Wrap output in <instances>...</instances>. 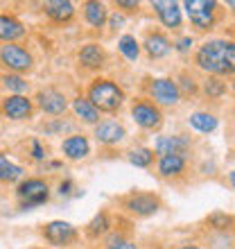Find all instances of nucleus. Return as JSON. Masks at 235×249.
<instances>
[{"mask_svg":"<svg viewBox=\"0 0 235 249\" xmlns=\"http://www.w3.org/2000/svg\"><path fill=\"white\" fill-rule=\"evenodd\" d=\"M197 66L210 75H235V43L226 39L206 41L197 50Z\"/></svg>","mask_w":235,"mask_h":249,"instance_id":"nucleus-1","label":"nucleus"},{"mask_svg":"<svg viewBox=\"0 0 235 249\" xmlns=\"http://www.w3.org/2000/svg\"><path fill=\"white\" fill-rule=\"evenodd\" d=\"M88 102L98 111L113 113L124 105V91L111 79H95L88 86Z\"/></svg>","mask_w":235,"mask_h":249,"instance_id":"nucleus-2","label":"nucleus"},{"mask_svg":"<svg viewBox=\"0 0 235 249\" xmlns=\"http://www.w3.org/2000/svg\"><path fill=\"white\" fill-rule=\"evenodd\" d=\"M16 197H18L23 211L36 209V206H41V204H46L50 199V186H48V181H43L39 177L25 179L16 188Z\"/></svg>","mask_w":235,"mask_h":249,"instance_id":"nucleus-3","label":"nucleus"},{"mask_svg":"<svg viewBox=\"0 0 235 249\" xmlns=\"http://www.w3.org/2000/svg\"><path fill=\"white\" fill-rule=\"evenodd\" d=\"M0 64L5 66L9 72H14V75L30 72L34 68L32 54L27 53L23 46H18V43H5V46H0Z\"/></svg>","mask_w":235,"mask_h":249,"instance_id":"nucleus-4","label":"nucleus"},{"mask_svg":"<svg viewBox=\"0 0 235 249\" xmlns=\"http://www.w3.org/2000/svg\"><path fill=\"white\" fill-rule=\"evenodd\" d=\"M183 7L188 12L190 23L197 30H210L215 25L217 2H213V0H188V2H183Z\"/></svg>","mask_w":235,"mask_h":249,"instance_id":"nucleus-5","label":"nucleus"},{"mask_svg":"<svg viewBox=\"0 0 235 249\" xmlns=\"http://www.w3.org/2000/svg\"><path fill=\"white\" fill-rule=\"evenodd\" d=\"M131 118L136 120V124L143 127V129H158L163 124V113L150 100H134V105H131Z\"/></svg>","mask_w":235,"mask_h":249,"instance_id":"nucleus-6","label":"nucleus"},{"mask_svg":"<svg viewBox=\"0 0 235 249\" xmlns=\"http://www.w3.org/2000/svg\"><path fill=\"white\" fill-rule=\"evenodd\" d=\"M43 238L54 247H68L77 240V229L70 222L64 220H52L43 227Z\"/></svg>","mask_w":235,"mask_h":249,"instance_id":"nucleus-7","label":"nucleus"},{"mask_svg":"<svg viewBox=\"0 0 235 249\" xmlns=\"http://www.w3.org/2000/svg\"><path fill=\"white\" fill-rule=\"evenodd\" d=\"M150 95L156 105H163V107H174V105H179V100H181V93H179L176 82H172V79H168V77L151 79Z\"/></svg>","mask_w":235,"mask_h":249,"instance_id":"nucleus-8","label":"nucleus"},{"mask_svg":"<svg viewBox=\"0 0 235 249\" xmlns=\"http://www.w3.org/2000/svg\"><path fill=\"white\" fill-rule=\"evenodd\" d=\"M122 206L134 215L145 217L161 209V199L156 195H151V193H131L129 197H124Z\"/></svg>","mask_w":235,"mask_h":249,"instance_id":"nucleus-9","label":"nucleus"},{"mask_svg":"<svg viewBox=\"0 0 235 249\" xmlns=\"http://www.w3.org/2000/svg\"><path fill=\"white\" fill-rule=\"evenodd\" d=\"M0 111L9 120H27L32 118L34 105L32 100L25 98V95H7L2 100V105H0Z\"/></svg>","mask_w":235,"mask_h":249,"instance_id":"nucleus-10","label":"nucleus"},{"mask_svg":"<svg viewBox=\"0 0 235 249\" xmlns=\"http://www.w3.org/2000/svg\"><path fill=\"white\" fill-rule=\"evenodd\" d=\"M36 105H39V109L43 113H48V116H61V113L68 109V100H66V95L61 91H57V89H43V91L36 93Z\"/></svg>","mask_w":235,"mask_h":249,"instance_id":"nucleus-11","label":"nucleus"},{"mask_svg":"<svg viewBox=\"0 0 235 249\" xmlns=\"http://www.w3.org/2000/svg\"><path fill=\"white\" fill-rule=\"evenodd\" d=\"M190 147V141L185 136H158L154 143V152L158 157H183L185 150Z\"/></svg>","mask_w":235,"mask_h":249,"instance_id":"nucleus-12","label":"nucleus"},{"mask_svg":"<svg viewBox=\"0 0 235 249\" xmlns=\"http://www.w3.org/2000/svg\"><path fill=\"white\" fill-rule=\"evenodd\" d=\"M124 136H127L124 124L116 123V120H104L95 127V138L100 145H118Z\"/></svg>","mask_w":235,"mask_h":249,"instance_id":"nucleus-13","label":"nucleus"},{"mask_svg":"<svg viewBox=\"0 0 235 249\" xmlns=\"http://www.w3.org/2000/svg\"><path fill=\"white\" fill-rule=\"evenodd\" d=\"M61 152H64L70 161H79V159H86L91 154V143H88V138L82 136V134H72V136L64 138Z\"/></svg>","mask_w":235,"mask_h":249,"instance_id":"nucleus-14","label":"nucleus"},{"mask_svg":"<svg viewBox=\"0 0 235 249\" xmlns=\"http://www.w3.org/2000/svg\"><path fill=\"white\" fill-rule=\"evenodd\" d=\"M151 7L156 9L158 18L163 23L165 27H170V30H176V27H181V9L176 2H170V0H156V2H151Z\"/></svg>","mask_w":235,"mask_h":249,"instance_id":"nucleus-15","label":"nucleus"},{"mask_svg":"<svg viewBox=\"0 0 235 249\" xmlns=\"http://www.w3.org/2000/svg\"><path fill=\"white\" fill-rule=\"evenodd\" d=\"M25 36V27L16 16L9 14H0V41L5 43H16L18 39Z\"/></svg>","mask_w":235,"mask_h":249,"instance_id":"nucleus-16","label":"nucleus"},{"mask_svg":"<svg viewBox=\"0 0 235 249\" xmlns=\"http://www.w3.org/2000/svg\"><path fill=\"white\" fill-rule=\"evenodd\" d=\"M77 57H79V64L84 66V68H88V71H98L106 61L104 48L98 46V43H86V46L79 50Z\"/></svg>","mask_w":235,"mask_h":249,"instance_id":"nucleus-17","label":"nucleus"},{"mask_svg":"<svg viewBox=\"0 0 235 249\" xmlns=\"http://www.w3.org/2000/svg\"><path fill=\"white\" fill-rule=\"evenodd\" d=\"M43 12L54 23H68L75 16V5L68 2V0H50V2L43 5Z\"/></svg>","mask_w":235,"mask_h":249,"instance_id":"nucleus-18","label":"nucleus"},{"mask_svg":"<svg viewBox=\"0 0 235 249\" xmlns=\"http://www.w3.org/2000/svg\"><path fill=\"white\" fill-rule=\"evenodd\" d=\"M143 46H145V50H147V54H150L151 59H161V57H165V54L172 50L170 39H168L163 32H150L147 36H145Z\"/></svg>","mask_w":235,"mask_h":249,"instance_id":"nucleus-19","label":"nucleus"},{"mask_svg":"<svg viewBox=\"0 0 235 249\" xmlns=\"http://www.w3.org/2000/svg\"><path fill=\"white\" fill-rule=\"evenodd\" d=\"M84 18L88 20V25L93 27H104L106 18H109V12H106V5L104 2H86L84 5Z\"/></svg>","mask_w":235,"mask_h":249,"instance_id":"nucleus-20","label":"nucleus"},{"mask_svg":"<svg viewBox=\"0 0 235 249\" xmlns=\"http://www.w3.org/2000/svg\"><path fill=\"white\" fill-rule=\"evenodd\" d=\"M185 170V159L183 157H161L158 159V175L161 177H179Z\"/></svg>","mask_w":235,"mask_h":249,"instance_id":"nucleus-21","label":"nucleus"},{"mask_svg":"<svg viewBox=\"0 0 235 249\" xmlns=\"http://www.w3.org/2000/svg\"><path fill=\"white\" fill-rule=\"evenodd\" d=\"M72 109H75V113H77V118H82L88 124H95L100 120V111L88 102V98H82V95L75 98L72 100Z\"/></svg>","mask_w":235,"mask_h":249,"instance_id":"nucleus-22","label":"nucleus"},{"mask_svg":"<svg viewBox=\"0 0 235 249\" xmlns=\"http://www.w3.org/2000/svg\"><path fill=\"white\" fill-rule=\"evenodd\" d=\"M190 127L201 134H210V131L217 129V118L213 113H203V111H197L190 116Z\"/></svg>","mask_w":235,"mask_h":249,"instance_id":"nucleus-23","label":"nucleus"},{"mask_svg":"<svg viewBox=\"0 0 235 249\" xmlns=\"http://www.w3.org/2000/svg\"><path fill=\"white\" fill-rule=\"evenodd\" d=\"M154 157L156 154L150 147H136V150H129V154H127L129 163H134L136 168H150L154 163Z\"/></svg>","mask_w":235,"mask_h":249,"instance_id":"nucleus-24","label":"nucleus"},{"mask_svg":"<svg viewBox=\"0 0 235 249\" xmlns=\"http://www.w3.org/2000/svg\"><path fill=\"white\" fill-rule=\"evenodd\" d=\"M118 48H120V53L129 61H136L138 54H140V43H138L136 36H131V34H124L122 39L118 41Z\"/></svg>","mask_w":235,"mask_h":249,"instance_id":"nucleus-25","label":"nucleus"},{"mask_svg":"<svg viewBox=\"0 0 235 249\" xmlns=\"http://www.w3.org/2000/svg\"><path fill=\"white\" fill-rule=\"evenodd\" d=\"M109 231V215H106L104 211L102 213H98V215L93 217L91 222H88V227H86V233L91 238H100L102 233H106Z\"/></svg>","mask_w":235,"mask_h":249,"instance_id":"nucleus-26","label":"nucleus"},{"mask_svg":"<svg viewBox=\"0 0 235 249\" xmlns=\"http://www.w3.org/2000/svg\"><path fill=\"white\" fill-rule=\"evenodd\" d=\"M2 86L5 89H9V91H14L16 95H23V93L27 91V82L20 75H14V72H7V75H2Z\"/></svg>","mask_w":235,"mask_h":249,"instance_id":"nucleus-27","label":"nucleus"},{"mask_svg":"<svg viewBox=\"0 0 235 249\" xmlns=\"http://www.w3.org/2000/svg\"><path fill=\"white\" fill-rule=\"evenodd\" d=\"M203 93H206L208 98L217 100V98H222L224 93H226V84H224L222 79H217V77H208L206 79V84H203Z\"/></svg>","mask_w":235,"mask_h":249,"instance_id":"nucleus-28","label":"nucleus"},{"mask_svg":"<svg viewBox=\"0 0 235 249\" xmlns=\"http://www.w3.org/2000/svg\"><path fill=\"white\" fill-rule=\"evenodd\" d=\"M179 79H181V84H176V86H179V93L183 91L185 95H195V93H197V82H195V79L190 77L188 72H183Z\"/></svg>","mask_w":235,"mask_h":249,"instance_id":"nucleus-29","label":"nucleus"},{"mask_svg":"<svg viewBox=\"0 0 235 249\" xmlns=\"http://www.w3.org/2000/svg\"><path fill=\"white\" fill-rule=\"evenodd\" d=\"M20 177H23V168L16 163H9L5 168V172H2V179H0V181H16V179H20Z\"/></svg>","mask_w":235,"mask_h":249,"instance_id":"nucleus-30","label":"nucleus"},{"mask_svg":"<svg viewBox=\"0 0 235 249\" xmlns=\"http://www.w3.org/2000/svg\"><path fill=\"white\" fill-rule=\"evenodd\" d=\"M208 224L215 227V229H226L231 224V217L226 215V213H213V215L208 217Z\"/></svg>","mask_w":235,"mask_h":249,"instance_id":"nucleus-31","label":"nucleus"},{"mask_svg":"<svg viewBox=\"0 0 235 249\" xmlns=\"http://www.w3.org/2000/svg\"><path fill=\"white\" fill-rule=\"evenodd\" d=\"M104 249H136V245L129 243V240H122V238H113Z\"/></svg>","mask_w":235,"mask_h":249,"instance_id":"nucleus-32","label":"nucleus"},{"mask_svg":"<svg viewBox=\"0 0 235 249\" xmlns=\"http://www.w3.org/2000/svg\"><path fill=\"white\" fill-rule=\"evenodd\" d=\"M70 190H72V181H70V179H66V181H61V184H59V195H61V197H68V195H70Z\"/></svg>","mask_w":235,"mask_h":249,"instance_id":"nucleus-33","label":"nucleus"},{"mask_svg":"<svg viewBox=\"0 0 235 249\" xmlns=\"http://www.w3.org/2000/svg\"><path fill=\"white\" fill-rule=\"evenodd\" d=\"M32 157L36 159V161H41V159L46 157V154H43V147H41L39 141H32Z\"/></svg>","mask_w":235,"mask_h":249,"instance_id":"nucleus-34","label":"nucleus"},{"mask_svg":"<svg viewBox=\"0 0 235 249\" xmlns=\"http://www.w3.org/2000/svg\"><path fill=\"white\" fill-rule=\"evenodd\" d=\"M190 46H192V39H188V36H183V39L179 41V43H176V50H179V53H188Z\"/></svg>","mask_w":235,"mask_h":249,"instance_id":"nucleus-35","label":"nucleus"},{"mask_svg":"<svg viewBox=\"0 0 235 249\" xmlns=\"http://www.w3.org/2000/svg\"><path fill=\"white\" fill-rule=\"evenodd\" d=\"M118 7H122V9H127V12H136L138 2H131V0H118Z\"/></svg>","mask_w":235,"mask_h":249,"instance_id":"nucleus-36","label":"nucleus"},{"mask_svg":"<svg viewBox=\"0 0 235 249\" xmlns=\"http://www.w3.org/2000/svg\"><path fill=\"white\" fill-rule=\"evenodd\" d=\"M120 25H124V18H122V16H118V14H113V16H111V27H113V30H118Z\"/></svg>","mask_w":235,"mask_h":249,"instance_id":"nucleus-37","label":"nucleus"},{"mask_svg":"<svg viewBox=\"0 0 235 249\" xmlns=\"http://www.w3.org/2000/svg\"><path fill=\"white\" fill-rule=\"evenodd\" d=\"M7 165H9V159H7L5 154L0 152V179H2V172H5V168H7Z\"/></svg>","mask_w":235,"mask_h":249,"instance_id":"nucleus-38","label":"nucleus"},{"mask_svg":"<svg viewBox=\"0 0 235 249\" xmlns=\"http://www.w3.org/2000/svg\"><path fill=\"white\" fill-rule=\"evenodd\" d=\"M229 181H231V186H233V188H235V170L229 175Z\"/></svg>","mask_w":235,"mask_h":249,"instance_id":"nucleus-39","label":"nucleus"},{"mask_svg":"<svg viewBox=\"0 0 235 249\" xmlns=\"http://www.w3.org/2000/svg\"><path fill=\"white\" fill-rule=\"evenodd\" d=\"M229 7H231V9H233V12H235V0H229Z\"/></svg>","mask_w":235,"mask_h":249,"instance_id":"nucleus-40","label":"nucleus"},{"mask_svg":"<svg viewBox=\"0 0 235 249\" xmlns=\"http://www.w3.org/2000/svg\"><path fill=\"white\" fill-rule=\"evenodd\" d=\"M183 249H199V247H195V245H188V247H183Z\"/></svg>","mask_w":235,"mask_h":249,"instance_id":"nucleus-41","label":"nucleus"},{"mask_svg":"<svg viewBox=\"0 0 235 249\" xmlns=\"http://www.w3.org/2000/svg\"><path fill=\"white\" fill-rule=\"evenodd\" d=\"M233 93H235V82H233Z\"/></svg>","mask_w":235,"mask_h":249,"instance_id":"nucleus-42","label":"nucleus"}]
</instances>
